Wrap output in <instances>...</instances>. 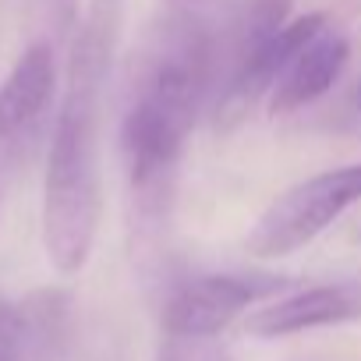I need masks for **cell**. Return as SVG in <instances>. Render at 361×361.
<instances>
[{
	"instance_id": "cell-1",
	"label": "cell",
	"mask_w": 361,
	"mask_h": 361,
	"mask_svg": "<svg viewBox=\"0 0 361 361\" xmlns=\"http://www.w3.org/2000/svg\"><path fill=\"white\" fill-rule=\"evenodd\" d=\"M216 29L195 15L170 18L145 50L121 121L131 202L145 231H156L166 220L185 142L199 110L216 99Z\"/></svg>"
},
{
	"instance_id": "cell-2",
	"label": "cell",
	"mask_w": 361,
	"mask_h": 361,
	"mask_svg": "<svg viewBox=\"0 0 361 361\" xmlns=\"http://www.w3.org/2000/svg\"><path fill=\"white\" fill-rule=\"evenodd\" d=\"M117 32L121 0H96L78 25L68 61L43 188V245L57 273H78L89 262L99 227V121Z\"/></svg>"
},
{
	"instance_id": "cell-3",
	"label": "cell",
	"mask_w": 361,
	"mask_h": 361,
	"mask_svg": "<svg viewBox=\"0 0 361 361\" xmlns=\"http://www.w3.org/2000/svg\"><path fill=\"white\" fill-rule=\"evenodd\" d=\"M361 202V163L315 173L287 188L248 234V252L262 259H280L308 241H315L333 220Z\"/></svg>"
},
{
	"instance_id": "cell-4",
	"label": "cell",
	"mask_w": 361,
	"mask_h": 361,
	"mask_svg": "<svg viewBox=\"0 0 361 361\" xmlns=\"http://www.w3.org/2000/svg\"><path fill=\"white\" fill-rule=\"evenodd\" d=\"M283 276L273 273H209L177 283L163 301V333L220 336L248 305L280 294Z\"/></svg>"
},
{
	"instance_id": "cell-5",
	"label": "cell",
	"mask_w": 361,
	"mask_h": 361,
	"mask_svg": "<svg viewBox=\"0 0 361 361\" xmlns=\"http://www.w3.org/2000/svg\"><path fill=\"white\" fill-rule=\"evenodd\" d=\"M326 15H305V18H294L287 22L280 32H273L269 39H262L245 61L241 68L231 75L227 89L220 92V99L213 103V114H216V128H234L262 96H269L276 89V82L283 78V71L290 68V61L301 54V47L319 32L326 29Z\"/></svg>"
},
{
	"instance_id": "cell-6",
	"label": "cell",
	"mask_w": 361,
	"mask_h": 361,
	"mask_svg": "<svg viewBox=\"0 0 361 361\" xmlns=\"http://www.w3.org/2000/svg\"><path fill=\"white\" fill-rule=\"evenodd\" d=\"M57 92V61L50 43H32L0 85V145L25 152L43 128V117Z\"/></svg>"
},
{
	"instance_id": "cell-7",
	"label": "cell",
	"mask_w": 361,
	"mask_h": 361,
	"mask_svg": "<svg viewBox=\"0 0 361 361\" xmlns=\"http://www.w3.org/2000/svg\"><path fill=\"white\" fill-rule=\"evenodd\" d=\"M361 319V276L305 287L269 308H259L248 319V333L255 336H290L319 326H340Z\"/></svg>"
},
{
	"instance_id": "cell-8",
	"label": "cell",
	"mask_w": 361,
	"mask_h": 361,
	"mask_svg": "<svg viewBox=\"0 0 361 361\" xmlns=\"http://www.w3.org/2000/svg\"><path fill=\"white\" fill-rule=\"evenodd\" d=\"M350 57V43L343 32H336L333 25L319 29L301 54L290 61V68L283 71V78L276 82V89L269 92V110L273 114H290L301 110L308 103H315L319 96H326L336 78L343 75Z\"/></svg>"
},
{
	"instance_id": "cell-9",
	"label": "cell",
	"mask_w": 361,
	"mask_h": 361,
	"mask_svg": "<svg viewBox=\"0 0 361 361\" xmlns=\"http://www.w3.org/2000/svg\"><path fill=\"white\" fill-rule=\"evenodd\" d=\"M18 308V361H64L71 347V298L36 290Z\"/></svg>"
},
{
	"instance_id": "cell-10",
	"label": "cell",
	"mask_w": 361,
	"mask_h": 361,
	"mask_svg": "<svg viewBox=\"0 0 361 361\" xmlns=\"http://www.w3.org/2000/svg\"><path fill=\"white\" fill-rule=\"evenodd\" d=\"M156 361H231V350L220 343V336H180L163 333Z\"/></svg>"
},
{
	"instance_id": "cell-11",
	"label": "cell",
	"mask_w": 361,
	"mask_h": 361,
	"mask_svg": "<svg viewBox=\"0 0 361 361\" xmlns=\"http://www.w3.org/2000/svg\"><path fill=\"white\" fill-rule=\"evenodd\" d=\"M50 4L57 8L61 18H71V8H75V0H50Z\"/></svg>"
},
{
	"instance_id": "cell-12",
	"label": "cell",
	"mask_w": 361,
	"mask_h": 361,
	"mask_svg": "<svg viewBox=\"0 0 361 361\" xmlns=\"http://www.w3.org/2000/svg\"><path fill=\"white\" fill-rule=\"evenodd\" d=\"M354 103H357V110H361V82H357V89H354Z\"/></svg>"
},
{
	"instance_id": "cell-13",
	"label": "cell",
	"mask_w": 361,
	"mask_h": 361,
	"mask_svg": "<svg viewBox=\"0 0 361 361\" xmlns=\"http://www.w3.org/2000/svg\"><path fill=\"white\" fill-rule=\"evenodd\" d=\"M357 238H361V231H357Z\"/></svg>"
}]
</instances>
